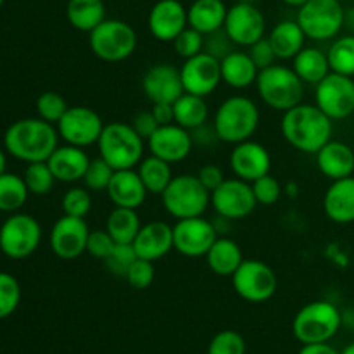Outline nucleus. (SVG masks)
<instances>
[{
	"instance_id": "nucleus-10",
	"label": "nucleus",
	"mask_w": 354,
	"mask_h": 354,
	"mask_svg": "<svg viewBox=\"0 0 354 354\" xmlns=\"http://www.w3.org/2000/svg\"><path fill=\"white\" fill-rule=\"evenodd\" d=\"M41 242V227L38 220L26 213H12L0 227V251L10 259H26Z\"/></svg>"
},
{
	"instance_id": "nucleus-39",
	"label": "nucleus",
	"mask_w": 354,
	"mask_h": 354,
	"mask_svg": "<svg viewBox=\"0 0 354 354\" xmlns=\"http://www.w3.org/2000/svg\"><path fill=\"white\" fill-rule=\"evenodd\" d=\"M23 178L28 190L33 196H47L54 189V183L57 182L54 173H52L50 166L47 165V161L30 162L26 166V169H24Z\"/></svg>"
},
{
	"instance_id": "nucleus-33",
	"label": "nucleus",
	"mask_w": 354,
	"mask_h": 354,
	"mask_svg": "<svg viewBox=\"0 0 354 354\" xmlns=\"http://www.w3.org/2000/svg\"><path fill=\"white\" fill-rule=\"evenodd\" d=\"M66 17L75 30L90 33L106 19L104 0H68Z\"/></svg>"
},
{
	"instance_id": "nucleus-27",
	"label": "nucleus",
	"mask_w": 354,
	"mask_h": 354,
	"mask_svg": "<svg viewBox=\"0 0 354 354\" xmlns=\"http://www.w3.org/2000/svg\"><path fill=\"white\" fill-rule=\"evenodd\" d=\"M324 211L334 223H354V176L330 183L324 196Z\"/></svg>"
},
{
	"instance_id": "nucleus-36",
	"label": "nucleus",
	"mask_w": 354,
	"mask_h": 354,
	"mask_svg": "<svg viewBox=\"0 0 354 354\" xmlns=\"http://www.w3.org/2000/svg\"><path fill=\"white\" fill-rule=\"evenodd\" d=\"M140 228L142 223L137 209L128 207H114L106 221V230L116 244H133Z\"/></svg>"
},
{
	"instance_id": "nucleus-26",
	"label": "nucleus",
	"mask_w": 354,
	"mask_h": 354,
	"mask_svg": "<svg viewBox=\"0 0 354 354\" xmlns=\"http://www.w3.org/2000/svg\"><path fill=\"white\" fill-rule=\"evenodd\" d=\"M315 156L320 173L332 182L354 175V151L344 142H327Z\"/></svg>"
},
{
	"instance_id": "nucleus-49",
	"label": "nucleus",
	"mask_w": 354,
	"mask_h": 354,
	"mask_svg": "<svg viewBox=\"0 0 354 354\" xmlns=\"http://www.w3.org/2000/svg\"><path fill=\"white\" fill-rule=\"evenodd\" d=\"M114 245H116V242H114V239L111 237L109 232H107L106 228L90 230L88 241H86V252H88L92 258L106 261L111 256V252H113Z\"/></svg>"
},
{
	"instance_id": "nucleus-23",
	"label": "nucleus",
	"mask_w": 354,
	"mask_h": 354,
	"mask_svg": "<svg viewBox=\"0 0 354 354\" xmlns=\"http://www.w3.org/2000/svg\"><path fill=\"white\" fill-rule=\"evenodd\" d=\"M133 249L138 258L159 261L173 249V227L159 220L142 225L133 241Z\"/></svg>"
},
{
	"instance_id": "nucleus-59",
	"label": "nucleus",
	"mask_w": 354,
	"mask_h": 354,
	"mask_svg": "<svg viewBox=\"0 0 354 354\" xmlns=\"http://www.w3.org/2000/svg\"><path fill=\"white\" fill-rule=\"evenodd\" d=\"M341 354H354V342H351L349 346H346L344 351H342Z\"/></svg>"
},
{
	"instance_id": "nucleus-45",
	"label": "nucleus",
	"mask_w": 354,
	"mask_h": 354,
	"mask_svg": "<svg viewBox=\"0 0 354 354\" xmlns=\"http://www.w3.org/2000/svg\"><path fill=\"white\" fill-rule=\"evenodd\" d=\"M156 277V268L154 263L147 261V259L137 258L130 265V268L124 273V280L128 282V286L135 290H145L147 287L152 286Z\"/></svg>"
},
{
	"instance_id": "nucleus-52",
	"label": "nucleus",
	"mask_w": 354,
	"mask_h": 354,
	"mask_svg": "<svg viewBox=\"0 0 354 354\" xmlns=\"http://www.w3.org/2000/svg\"><path fill=\"white\" fill-rule=\"evenodd\" d=\"M197 178L201 180L204 187H206L209 192H213L218 185H221L225 180V173L220 166L216 165H204L201 166V169L197 171Z\"/></svg>"
},
{
	"instance_id": "nucleus-38",
	"label": "nucleus",
	"mask_w": 354,
	"mask_h": 354,
	"mask_svg": "<svg viewBox=\"0 0 354 354\" xmlns=\"http://www.w3.org/2000/svg\"><path fill=\"white\" fill-rule=\"evenodd\" d=\"M328 64L332 73L354 76V35L335 38L327 50Z\"/></svg>"
},
{
	"instance_id": "nucleus-46",
	"label": "nucleus",
	"mask_w": 354,
	"mask_h": 354,
	"mask_svg": "<svg viewBox=\"0 0 354 354\" xmlns=\"http://www.w3.org/2000/svg\"><path fill=\"white\" fill-rule=\"evenodd\" d=\"M204 44H206V35L199 33V31L194 30V28L190 26H187L185 30L173 40L175 52L183 59V61L204 52Z\"/></svg>"
},
{
	"instance_id": "nucleus-29",
	"label": "nucleus",
	"mask_w": 354,
	"mask_h": 354,
	"mask_svg": "<svg viewBox=\"0 0 354 354\" xmlns=\"http://www.w3.org/2000/svg\"><path fill=\"white\" fill-rule=\"evenodd\" d=\"M228 7L223 0H194L187 9L189 26L203 35L220 31L225 24Z\"/></svg>"
},
{
	"instance_id": "nucleus-8",
	"label": "nucleus",
	"mask_w": 354,
	"mask_h": 354,
	"mask_svg": "<svg viewBox=\"0 0 354 354\" xmlns=\"http://www.w3.org/2000/svg\"><path fill=\"white\" fill-rule=\"evenodd\" d=\"M138 44L137 31L123 19H104L88 33L90 50L106 62L127 61Z\"/></svg>"
},
{
	"instance_id": "nucleus-24",
	"label": "nucleus",
	"mask_w": 354,
	"mask_h": 354,
	"mask_svg": "<svg viewBox=\"0 0 354 354\" xmlns=\"http://www.w3.org/2000/svg\"><path fill=\"white\" fill-rule=\"evenodd\" d=\"M106 192L114 207H128V209H138L145 203L149 194L135 168L114 171Z\"/></svg>"
},
{
	"instance_id": "nucleus-48",
	"label": "nucleus",
	"mask_w": 354,
	"mask_h": 354,
	"mask_svg": "<svg viewBox=\"0 0 354 354\" xmlns=\"http://www.w3.org/2000/svg\"><path fill=\"white\" fill-rule=\"evenodd\" d=\"M137 252H135L133 244H116L114 245L113 252H111L109 258L106 259V266L118 277H123L127 270L130 268L131 263L137 259Z\"/></svg>"
},
{
	"instance_id": "nucleus-53",
	"label": "nucleus",
	"mask_w": 354,
	"mask_h": 354,
	"mask_svg": "<svg viewBox=\"0 0 354 354\" xmlns=\"http://www.w3.org/2000/svg\"><path fill=\"white\" fill-rule=\"evenodd\" d=\"M131 127L135 128V131H137V133L140 135L144 140H149V137H151V135L158 130L159 124H158V121H156L152 111H142V113H138L137 116L133 118V121H131Z\"/></svg>"
},
{
	"instance_id": "nucleus-37",
	"label": "nucleus",
	"mask_w": 354,
	"mask_h": 354,
	"mask_svg": "<svg viewBox=\"0 0 354 354\" xmlns=\"http://www.w3.org/2000/svg\"><path fill=\"white\" fill-rule=\"evenodd\" d=\"M28 196H30V190L23 176L7 171L0 175V211L2 213H17L26 204Z\"/></svg>"
},
{
	"instance_id": "nucleus-9",
	"label": "nucleus",
	"mask_w": 354,
	"mask_h": 354,
	"mask_svg": "<svg viewBox=\"0 0 354 354\" xmlns=\"http://www.w3.org/2000/svg\"><path fill=\"white\" fill-rule=\"evenodd\" d=\"M297 24L306 38L327 41L337 37L346 24V10L341 0H310L297 9Z\"/></svg>"
},
{
	"instance_id": "nucleus-42",
	"label": "nucleus",
	"mask_w": 354,
	"mask_h": 354,
	"mask_svg": "<svg viewBox=\"0 0 354 354\" xmlns=\"http://www.w3.org/2000/svg\"><path fill=\"white\" fill-rule=\"evenodd\" d=\"M37 114L44 121H48L52 124H57L59 120L64 116L68 111V102L64 97L57 92H44L37 99Z\"/></svg>"
},
{
	"instance_id": "nucleus-3",
	"label": "nucleus",
	"mask_w": 354,
	"mask_h": 354,
	"mask_svg": "<svg viewBox=\"0 0 354 354\" xmlns=\"http://www.w3.org/2000/svg\"><path fill=\"white\" fill-rule=\"evenodd\" d=\"M259 127V107L245 95H232L218 106L213 118L216 137L225 144L251 140Z\"/></svg>"
},
{
	"instance_id": "nucleus-40",
	"label": "nucleus",
	"mask_w": 354,
	"mask_h": 354,
	"mask_svg": "<svg viewBox=\"0 0 354 354\" xmlns=\"http://www.w3.org/2000/svg\"><path fill=\"white\" fill-rule=\"evenodd\" d=\"M62 213L68 216L85 218L92 209V196L86 187H71L66 190L61 201Z\"/></svg>"
},
{
	"instance_id": "nucleus-30",
	"label": "nucleus",
	"mask_w": 354,
	"mask_h": 354,
	"mask_svg": "<svg viewBox=\"0 0 354 354\" xmlns=\"http://www.w3.org/2000/svg\"><path fill=\"white\" fill-rule=\"evenodd\" d=\"M204 258L211 272L218 277H232L244 261L241 245L230 237H218Z\"/></svg>"
},
{
	"instance_id": "nucleus-44",
	"label": "nucleus",
	"mask_w": 354,
	"mask_h": 354,
	"mask_svg": "<svg viewBox=\"0 0 354 354\" xmlns=\"http://www.w3.org/2000/svg\"><path fill=\"white\" fill-rule=\"evenodd\" d=\"M245 351L248 346L244 337L230 328L218 332L207 346V354H245Z\"/></svg>"
},
{
	"instance_id": "nucleus-35",
	"label": "nucleus",
	"mask_w": 354,
	"mask_h": 354,
	"mask_svg": "<svg viewBox=\"0 0 354 354\" xmlns=\"http://www.w3.org/2000/svg\"><path fill=\"white\" fill-rule=\"evenodd\" d=\"M137 173L144 182L147 192L154 194V196H161L173 180L171 165L152 154L138 162Z\"/></svg>"
},
{
	"instance_id": "nucleus-43",
	"label": "nucleus",
	"mask_w": 354,
	"mask_h": 354,
	"mask_svg": "<svg viewBox=\"0 0 354 354\" xmlns=\"http://www.w3.org/2000/svg\"><path fill=\"white\" fill-rule=\"evenodd\" d=\"M114 175V169L104 161L102 158L90 159V165L86 168L85 176H83V185L90 190V192H104L109 187L111 178Z\"/></svg>"
},
{
	"instance_id": "nucleus-12",
	"label": "nucleus",
	"mask_w": 354,
	"mask_h": 354,
	"mask_svg": "<svg viewBox=\"0 0 354 354\" xmlns=\"http://www.w3.org/2000/svg\"><path fill=\"white\" fill-rule=\"evenodd\" d=\"M211 206L214 213L228 221L244 220L258 206L252 185L241 178H225L221 185L211 192Z\"/></svg>"
},
{
	"instance_id": "nucleus-14",
	"label": "nucleus",
	"mask_w": 354,
	"mask_h": 354,
	"mask_svg": "<svg viewBox=\"0 0 354 354\" xmlns=\"http://www.w3.org/2000/svg\"><path fill=\"white\" fill-rule=\"evenodd\" d=\"M220 232L213 221L203 216L176 220L173 225V249L185 258H204Z\"/></svg>"
},
{
	"instance_id": "nucleus-15",
	"label": "nucleus",
	"mask_w": 354,
	"mask_h": 354,
	"mask_svg": "<svg viewBox=\"0 0 354 354\" xmlns=\"http://www.w3.org/2000/svg\"><path fill=\"white\" fill-rule=\"evenodd\" d=\"M315 100L332 121L346 120L354 113V80L330 71L317 85Z\"/></svg>"
},
{
	"instance_id": "nucleus-62",
	"label": "nucleus",
	"mask_w": 354,
	"mask_h": 354,
	"mask_svg": "<svg viewBox=\"0 0 354 354\" xmlns=\"http://www.w3.org/2000/svg\"><path fill=\"white\" fill-rule=\"evenodd\" d=\"M341 2H346V0H341Z\"/></svg>"
},
{
	"instance_id": "nucleus-18",
	"label": "nucleus",
	"mask_w": 354,
	"mask_h": 354,
	"mask_svg": "<svg viewBox=\"0 0 354 354\" xmlns=\"http://www.w3.org/2000/svg\"><path fill=\"white\" fill-rule=\"evenodd\" d=\"M90 227L85 218H75L62 214L54 223L48 237L52 252L59 259L73 261L86 252V241H88Z\"/></svg>"
},
{
	"instance_id": "nucleus-28",
	"label": "nucleus",
	"mask_w": 354,
	"mask_h": 354,
	"mask_svg": "<svg viewBox=\"0 0 354 354\" xmlns=\"http://www.w3.org/2000/svg\"><path fill=\"white\" fill-rule=\"evenodd\" d=\"M221 82L227 83L230 88L244 90L248 86L256 85L259 69L252 62L248 52L234 50L221 59Z\"/></svg>"
},
{
	"instance_id": "nucleus-60",
	"label": "nucleus",
	"mask_w": 354,
	"mask_h": 354,
	"mask_svg": "<svg viewBox=\"0 0 354 354\" xmlns=\"http://www.w3.org/2000/svg\"><path fill=\"white\" fill-rule=\"evenodd\" d=\"M239 2H249V3H254V0H239Z\"/></svg>"
},
{
	"instance_id": "nucleus-58",
	"label": "nucleus",
	"mask_w": 354,
	"mask_h": 354,
	"mask_svg": "<svg viewBox=\"0 0 354 354\" xmlns=\"http://www.w3.org/2000/svg\"><path fill=\"white\" fill-rule=\"evenodd\" d=\"M286 190H287V196H290V197L297 196V185H296V183H289Z\"/></svg>"
},
{
	"instance_id": "nucleus-25",
	"label": "nucleus",
	"mask_w": 354,
	"mask_h": 354,
	"mask_svg": "<svg viewBox=\"0 0 354 354\" xmlns=\"http://www.w3.org/2000/svg\"><path fill=\"white\" fill-rule=\"evenodd\" d=\"M55 180L62 183H76L83 180L86 168L90 165V158L85 149L75 145H59L50 158L47 159Z\"/></svg>"
},
{
	"instance_id": "nucleus-20",
	"label": "nucleus",
	"mask_w": 354,
	"mask_h": 354,
	"mask_svg": "<svg viewBox=\"0 0 354 354\" xmlns=\"http://www.w3.org/2000/svg\"><path fill=\"white\" fill-rule=\"evenodd\" d=\"M228 162H230L234 175L249 183L268 175L272 169V156H270L268 149L252 138L235 144Z\"/></svg>"
},
{
	"instance_id": "nucleus-34",
	"label": "nucleus",
	"mask_w": 354,
	"mask_h": 354,
	"mask_svg": "<svg viewBox=\"0 0 354 354\" xmlns=\"http://www.w3.org/2000/svg\"><path fill=\"white\" fill-rule=\"evenodd\" d=\"M173 111H175V123L190 131L206 124L209 116L206 97L187 92L173 102Z\"/></svg>"
},
{
	"instance_id": "nucleus-31",
	"label": "nucleus",
	"mask_w": 354,
	"mask_h": 354,
	"mask_svg": "<svg viewBox=\"0 0 354 354\" xmlns=\"http://www.w3.org/2000/svg\"><path fill=\"white\" fill-rule=\"evenodd\" d=\"M268 40L275 50L277 57L287 61V59H294L303 50L306 35L301 30L297 21L286 19L273 26V30L268 35Z\"/></svg>"
},
{
	"instance_id": "nucleus-7",
	"label": "nucleus",
	"mask_w": 354,
	"mask_h": 354,
	"mask_svg": "<svg viewBox=\"0 0 354 354\" xmlns=\"http://www.w3.org/2000/svg\"><path fill=\"white\" fill-rule=\"evenodd\" d=\"M161 199L166 213L176 220L203 216L211 206V192L201 183L197 175L190 173L173 176L161 194Z\"/></svg>"
},
{
	"instance_id": "nucleus-6",
	"label": "nucleus",
	"mask_w": 354,
	"mask_h": 354,
	"mask_svg": "<svg viewBox=\"0 0 354 354\" xmlns=\"http://www.w3.org/2000/svg\"><path fill=\"white\" fill-rule=\"evenodd\" d=\"M342 327V311L330 301H313L301 308L292 322L294 337L301 344L328 342Z\"/></svg>"
},
{
	"instance_id": "nucleus-55",
	"label": "nucleus",
	"mask_w": 354,
	"mask_h": 354,
	"mask_svg": "<svg viewBox=\"0 0 354 354\" xmlns=\"http://www.w3.org/2000/svg\"><path fill=\"white\" fill-rule=\"evenodd\" d=\"M299 354H341L328 342H318V344H303Z\"/></svg>"
},
{
	"instance_id": "nucleus-11",
	"label": "nucleus",
	"mask_w": 354,
	"mask_h": 354,
	"mask_svg": "<svg viewBox=\"0 0 354 354\" xmlns=\"http://www.w3.org/2000/svg\"><path fill=\"white\" fill-rule=\"evenodd\" d=\"M230 279L237 296L252 304L270 301L279 287L277 273L272 266L259 259H244Z\"/></svg>"
},
{
	"instance_id": "nucleus-57",
	"label": "nucleus",
	"mask_w": 354,
	"mask_h": 354,
	"mask_svg": "<svg viewBox=\"0 0 354 354\" xmlns=\"http://www.w3.org/2000/svg\"><path fill=\"white\" fill-rule=\"evenodd\" d=\"M282 2L286 3V6H289V7H296V9H299V7H303L304 3L310 2V0H282Z\"/></svg>"
},
{
	"instance_id": "nucleus-63",
	"label": "nucleus",
	"mask_w": 354,
	"mask_h": 354,
	"mask_svg": "<svg viewBox=\"0 0 354 354\" xmlns=\"http://www.w3.org/2000/svg\"><path fill=\"white\" fill-rule=\"evenodd\" d=\"M353 176H354V175H353Z\"/></svg>"
},
{
	"instance_id": "nucleus-19",
	"label": "nucleus",
	"mask_w": 354,
	"mask_h": 354,
	"mask_svg": "<svg viewBox=\"0 0 354 354\" xmlns=\"http://www.w3.org/2000/svg\"><path fill=\"white\" fill-rule=\"evenodd\" d=\"M142 92L152 104H173L185 93L180 69L168 62L151 66L142 76Z\"/></svg>"
},
{
	"instance_id": "nucleus-51",
	"label": "nucleus",
	"mask_w": 354,
	"mask_h": 354,
	"mask_svg": "<svg viewBox=\"0 0 354 354\" xmlns=\"http://www.w3.org/2000/svg\"><path fill=\"white\" fill-rule=\"evenodd\" d=\"M249 55H251L252 62H254L256 66H258V69L261 71V69L265 68H270V66L277 64V54L275 50H273L272 44H270L268 37L261 38L259 41H256V44H252L251 47H249Z\"/></svg>"
},
{
	"instance_id": "nucleus-32",
	"label": "nucleus",
	"mask_w": 354,
	"mask_h": 354,
	"mask_svg": "<svg viewBox=\"0 0 354 354\" xmlns=\"http://www.w3.org/2000/svg\"><path fill=\"white\" fill-rule=\"evenodd\" d=\"M292 69L303 80L304 85L317 86L330 73L327 52L317 47H304L292 59Z\"/></svg>"
},
{
	"instance_id": "nucleus-22",
	"label": "nucleus",
	"mask_w": 354,
	"mask_h": 354,
	"mask_svg": "<svg viewBox=\"0 0 354 354\" xmlns=\"http://www.w3.org/2000/svg\"><path fill=\"white\" fill-rule=\"evenodd\" d=\"M149 31L159 41H171L189 26L187 9L180 0H158L149 12Z\"/></svg>"
},
{
	"instance_id": "nucleus-13",
	"label": "nucleus",
	"mask_w": 354,
	"mask_h": 354,
	"mask_svg": "<svg viewBox=\"0 0 354 354\" xmlns=\"http://www.w3.org/2000/svg\"><path fill=\"white\" fill-rule=\"evenodd\" d=\"M104 121L99 113L86 106H71L55 124L61 140L75 147H90L99 142L104 130Z\"/></svg>"
},
{
	"instance_id": "nucleus-56",
	"label": "nucleus",
	"mask_w": 354,
	"mask_h": 354,
	"mask_svg": "<svg viewBox=\"0 0 354 354\" xmlns=\"http://www.w3.org/2000/svg\"><path fill=\"white\" fill-rule=\"evenodd\" d=\"M6 152L2 147H0V175H3L6 173V168H7V158H6Z\"/></svg>"
},
{
	"instance_id": "nucleus-21",
	"label": "nucleus",
	"mask_w": 354,
	"mask_h": 354,
	"mask_svg": "<svg viewBox=\"0 0 354 354\" xmlns=\"http://www.w3.org/2000/svg\"><path fill=\"white\" fill-rule=\"evenodd\" d=\"M147 147L152 156H158L169 165H175L189 158L194 149V138L190 130L171 123L159 127L149 137Z\"/></svg>"
},
{
	"instance_id": "nucleus-61",
	"label": "nucleus",
	"mask_w": 354,
	"mask_h": 354,
	"mask_svg": "<svg viewBox=\"0 0 354 354\" xmlns=\"http://www.w3.org/2000/svg\"><path fill=\"white\" fill-rule=\"evenodd\" d=\"M3 6V0H0V7H2Z\"/></svg>"
},
{
	"instance_id": "nucleus-16",
	"label": "nucleus",
	"mask_w": 354,
	"mask_h": 354,
	"mask_svg": "<svg viewBox=\"0 0 354 354\" xmlns=\"http://www.w3.org/2000/svg\"><path fill=\"white\" fill-rule=\"evenodd\" d=\"M223 30L237 47L249 48L265 38L266 19L256 3L237 2L228 7Z\"/></svg>"
},
{
	"instance_id": "nucleus-47",
	"label": "nucleus",
	"mask_w": 354,
	"mask_h": 354,
	"mask_svg": "<svg viewBox=\"0 0 354 354\" xmlns=\"http://www.w3.org/2000/svg\"><path fill=\"white\" fill-rule=\"evenodd\" d=\"M251 185L252 190H254L256 201H258V204H261V206H273V204L279 203L280 197H282V185H280L279 180H277L275 176L270 175V173L261 176V178H258L256 182H252Z\"/></svg>"
},
{
	"instance_id": "nucleus-54",
	"label": "nucleus",
	"mask_w": 354,
	"mask_h": 354,
	"mask_svg": "<svg viewBox=\"0 0 354 354\" xmlns=\"http://www.w3.org/2000/svg\"><path fill=\"white\" fill-rule=\"evenodd\" d=\"M152 114H154L156 121H158L159 127H165V124L175 123V111H173V104H152L151 107Z\"/></svg>"
},
{
	"instance_id": "nucleus-2",
	"label": "nucleus",
	"mask_w": 354,
	"mask_h": 354,
	"mask_svg": "<svg viewBox=\"0 0 354 354\" xmlns=\"http://www.w3.org/2000/svg\"><path fill=\"white\" fill-rule=\"evenodd\" d=\"M59 131L55 124L41 118H23L10 124L3 133V149L12 158L24 162L47 161L59 147Z\"/></svg>"
},
{
	"instance_id": "nucleus-4",
	"label": "nucleus",
	"mask_w": 354,
	"mask_h": 354,
	"mask_svg": "<svg viewBox=\"0 0 354 354\" xmlns=\"http://www.w3.org/2000/svg\"><path fill=\"white\" fill-rule=\"evenodd\" d=\"M99 156L114 169H133L144 159L145 140L131 124L113 121L100 133Z\"/></svg>"
},
{
	"instance_id": "nucleus-50",
	"label": "nucleus",
	"mask_w": 354,
	"mask_h": 354,
	"mask_svg": "<svg viewBox=\"0 0 354 354\" xmlns=\"http://www.w3.org/2000/svg\"><path fill=\"white\" fill-rule=\"evenodd\" d=\"M235 50V44L228 38V35L225 33V30L221 28L220 31H214V33L206 35V44H204V52L214 55L216 59L227 57L230 52Z\"/></svg>"
},
{
	"instance_id": "nucleus-17",
	"label": "nucleus",
	"mask_w": 354,
	"mask_h": 354,
	"mask_svg": "<svg viewBox=\"0 0 354 354\" xmlns=\"http://www.w3.org/2000/svg\"><path fill=\"white\" fill-rule=\"evenodd\" d=\"M183 90L199 97H207L221 83V62L207 52L185 59L180 66Z\"/></svg>"
},
{
	"instance_id": "nucleus-1",
	"label": "nucleus",
	"mask_w": 354,
	"mask_h": 354,
	"mask_svg": "<svg viewBox=\"0 0 354 354\" xmlns=\"http://www.w3.org/2000/svg\"><path fill=\"white\" fill-rule=\"evenodd\" d=\"M280 131L287 144L304 154H317L332 140L334 121L317 106L303 104L286 111L280 121Z\"/></svg>"
},
{
	"instance_id": "nucleus-41",
	"label": "nucleus",
	"mask_w": 354,
	"mask_h": 354,
	"mask_svg": "<svg viewBox=\"0 0 354 354\" xmlns=\"http://www.w3.org/2000/svg\"><path fill=\"white\" fill-rule=\"evenodd\" d=\"M21 303V286L10 273L0 272V320L10 317Z\"/></svg>"
},
{
	"instance_id": "nucleus-5",
	"label": "nucleus",
	"mask_w": 354,
	"mask_h": 354,
	"mask_svg": "<svg viewBox=\"0 0 354 354\" xmlns=\"http://www.w3.org/2000/svg\"><path fill=\"white\" fill-rule=\"evenodd\" d=\"M256 88L263 102L272 109L286 113L304 99V83L292 68L273 64L259 71Z\"/></svg>"
}]
</instances>
